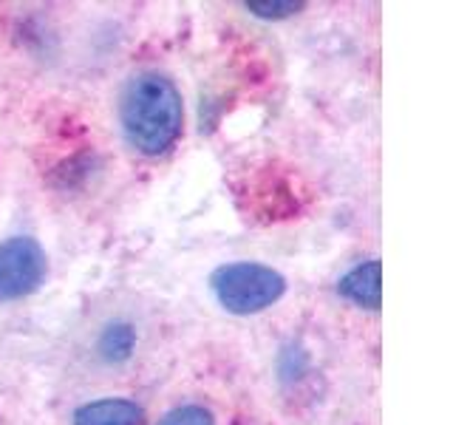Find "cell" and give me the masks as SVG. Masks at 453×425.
Listing matches in <instances>:
<instances>
[{
  "instance_id": "6da1fadb",
  "label": "cell",
  "mask_w": 453,
  "mask_h": 425,
  "mask_svg": "<svg viewBox=\"0 0 453 425\" xmlns=\"http://www.w3.org/2000/svg\"><path fill=\"white\" fill-rule=\"evenodd\" d=\"M119 122L127 145L142 156H162L184 128V103L176 82L159 71H142L122 91Z\"/></svg>"
},
{
  "instance_id": "7a4b0ae2",
  "label": "cell",
  "mask_w": 453,
  "mask_h": 425,
  "mask_svg": "<svg viewBox=\"0 0 453 425\" xmlns=\"http://www.w3.org/2000/svg\"><path fill=\"white\" fill-rule=\"evenodd\" d=\"M210 290L230 315H258L280 301L287 292V278L269 264L233 261L212 269Z\"/></svg>"
},
{
  "instance_id": "3957f363",
  "label": "cell",
  "mask_w": 453,
  "mask_h": 425,
  "mask_svg": "<svg viewBox=\"0 0 453 425\" xmlns=\"http://www.w3.org/2000/svg\"><path fill=\"white\" fill-rule=\"evenodd\" d=\"M49 259L32 236H12L0 241V304L20 301L46 281Z\"/></svg>"
},
{
  "instance_id": "277c9868",
  "label": "cell",
  "mask_w": 453,
  "mask_h": 425,
  "mask_svg": "<svg viewBox=\"0 0 453 425\" xmlns=\"http://www.w3.org/2000/svg\"><path fill=\"white\" fill-rule=\"evenodd\" d=\"M337 295L346 298L354 306L380 309L382 306V264L372 259V261H360L357 267H351L346 275H340Z\"/></svg>"
},
{
  "instance_id": "5b68a950",
  "label": "cell",
  "mask_w": 453,
  "mask_h": 425,
  "mask_svg": "<svg viewBox=\"0 0 453 425\" xmlns=\"http://www.w3.org/2000/svg\"><path fill=\"white\" fill-rule=\"evenodd\" d=\"M71 425H145V408L122 397H103L80 406Z\"/></svg>"
},
{
  "instance_id": "8992f818",
  "label": "cell",
  "mask_w": 453,
  "mask_h": 425,
  "mask_svg": "<svg viewBox=\"0 0 453 425\" xmlns=\"http://www.w3.org/2000/svg\"><path fill=\"white\" fill-rule=\"evenodd\" d=\"M99 354L108 360V363H122L134 354L136 346V332L131 323H111L99 335Z\"/></svg>"
},
{
  "instance_id": "52a82bcc",
  "label": "cell",
  "mask_w": 453,
  "mask_h": 425,
  "mask_svg": "<svg viewBox=\"0 0 453 425\" xmlns=\"http://www.w3.org/2000/svg\"><path fill=\"white\" fill-rule=\"evenodd\" d=\"M159 425H216V420H212V411L207 406L184 403V406H176L173 411H167L159 420Z\"/></svg>"
},
{
  "instance_id": "ba28073f",
  "label": "cell",
  "mask_w": 453,
  "mask_h": 425,
  "mask_svg": "<svg viewBox=\"0 0 453 425\" xmlns=\"http://www.w3.org/2000/svg\"><path fill=\"white\" fill-rule=\"evenodd\" d=\"M244 9L250 14L261 20H283V18H292V14L303 12L306 4L303 0H275V4H258V0H247Z\"/></svg>"
},
{
  "instance_id": "9c48e42d",
  "label": "cell",
  "mask_w": 453,
  "mask_h": 425,
  "mask_svg": "<svg viewBox=\"0 0 453 425\" xmlns=\"http://www.w3.org/2000/svg\"><path fill=\"white\" fill-rule=\"evenodd\" d=\"M306 366H309V358H306V352L301 349V344H287L280 349V358H278V375L283 382H292L297 380L303 372H306Z\"/></svg>"
}]
</instances>
